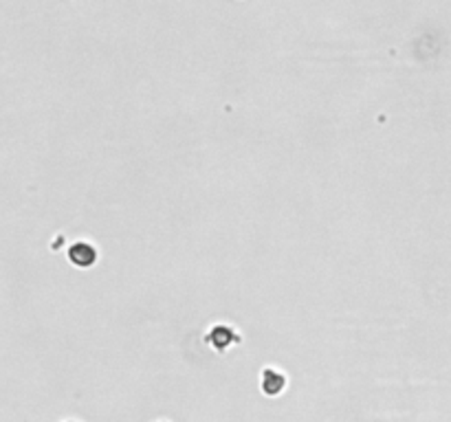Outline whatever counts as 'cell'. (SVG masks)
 <instances>
[{
    "instance_id": "1",
    "label": "cell",
    "mask_w": 451,
    "mask_h": 422,
    "mask_svg": "<svg viewBox=\"0 0 451 422\" xmlns=\"http://www.w3.org/2000/svg\"><path fill=\"white\" fill-rule=\"evenodd\" d=\"M207 343L212 345L216 352H227L231 345L240 343V335L229 326H214L207 335Z\"/></svg>"
},
{
    "instance_id": "2",
    "label": "cell",
    "mask_w": 451,
    "mask_h": 422,
    "mask_svg": "<svg viewBox=\"0 0 451 422\" xmlns=\"http://www.w3.org/2000/svg\"><path fill=\"white\" fill-rule=\"evenodd\" d=\"M97 249L90 242H73L69 247V260L78 268H90L97 262Z\"/></svg>"
},
{
    "instance_id": "3",
    "label": "cell",
    "mask_w": 451,
    "mask_h": 422,
    "mask_svg": "<svg viewBox=\"0 0 451 422\" xmlns=\"http://www.w3.org/2000/svg\"><path fill=\"white\" fill-rule=\"evenodd\" d=\"M260 385L266 396H278L284 391V387H287V376L278 372L275 368H266V370H262Z\"/></svg>"
}]
</instances>
